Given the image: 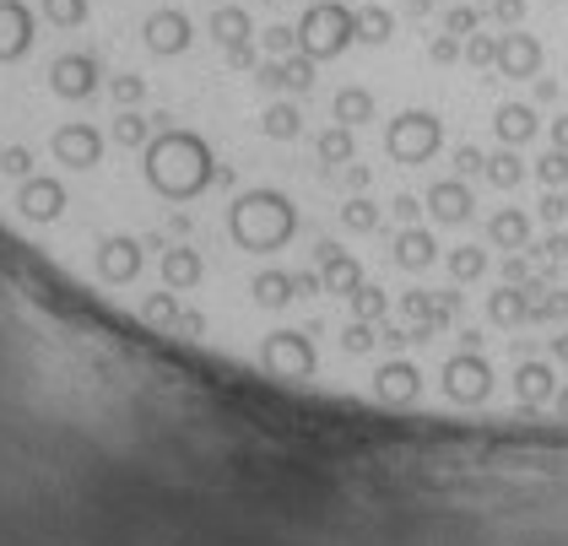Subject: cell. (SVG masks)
Instances as JSON below:
<instances>
[{
    "label": "cell",
    "mask_w": 568,
    "mask_h": 546,
    "mask_svg": "<svg viewBox=\"0 0 568 546\" xmlns=\"http://www.w3.org/2000/svg\"><path fill=\"white\" fill-rule=\"evenodd\" d=\"M487 244L504 250V254H530V244H536V222H530V211L498 206L493 216H487Z\"/></svg>",
    "instance_id": "cell-11"
},
{
    "label": "cell",
    "mask_w": 568,
    "mask_h": 546,
    "mask_svg": "<svg viewBox=\"0 0 568 546\" xmlns=\"http://www.w3.org/2000/svg\"><path fill=\"white\" fill-rule=\"evenodd\" d=\"M423 211L434 222H444V228H466L477 216V195H471L466 179H438V184H428V195H423Z\"/></svg>",
    "instance_id": "cell-9"
},
{
    "label": "cell",
    "mask_w": 568,
    "mask_h": 546,
    "mask_svg": "<svg viewBox=\"0 0 568 546\" xmlns=\"http://www.w3.org/2000/svg\"><path fill=\"white\" fill-rule=\"evenodd\" d=\"M314 152H320L325 169H347V163H357V141H352L347 125H325L320 141H314Z\"/></svg>",
    "instance_id": "cell-18"
},
{
    "label": "cell",
    "mask_w": 568,
    "mask_h": 546,
    "mask_svg": "<svg viewBox=\"0 0 568 546\" xmlns=\"http://www.w3.org/2000/svg\"><path fill=\"white\" fill-rule=\"evenodd\" d=\"M536 130H541L536 103H498V109H493V135H498L509 152L525 146V141H536Z\"/></svg>",
    "instance_id": "cell-12"
},
{
    "label": "cell",
    "mask_w": 568,
    "mask_h": 546,
    "mask_svg": "<svg viewBox=\"0 0 568 546\" xmlns=\"http://www.w3.org/2000/svg\"><path fill=\"white\" fill-rule=\"evenodd\" d=\"M438 260V239L428 228H400L395 233V265L400 271H428Z\"/></svg>",
    "instance_id": "cell-15"
},
{
    "label": "cell",
    "mask_w": 568,
    "mask_h": 546,
    "mask_svg": "<svg viewBox=\"0 0 568 546\" xmlns=\"http://www.w3.org/2000/svg\"><path fill=\"white\" fill-rule=\"evenodd\" d=\"M261 363H265V374H276V378H314V368H320L314 341L304 331H271L261 341Z\"/></svg>",
    "instance_id": "cell-6"
},
{
    "label": "cell",
    "mask_w": 568,
    "mask_h": 546,
    "mask_svg": "<svg viewBox=\"0 0 568 546\" xmlns=\"http://www.w3.org/2000/svg\"><path fill=\"white\" fill-rule=\"evenodd\" d=\"M352 28H357V33H352L357 43L385 49V43L395 39V11L390 6H357V11H352Z\"/></svg>",
    "instance_id": "cell-16"
},
{
    "label": "cell",
    "mask_w": 568,
    "mask_h": 546,
    "mask_svg": "<svg viewBox=\"0 0 568 546\" xmlns=\"http://www.w3.org/2000/svg\"><path fill=\"white\" fill-rule=\"evenodd\" d=\"M487 184H493V190H515V184H525V163H520V152H509V146H504V152H493V158H487Z\"/></svg>",
    "instance_id": "cell-23"
},
{
    "label": "cell",
    "mask_w": 568,
    "mask_h": 546,
    "mask_svg": "<svg viewBox=\"0 0 568 546\" xmlns=\"http://www.w3.org/2000/svg\"><path fill=\"white\" fill-rule=\"evenodd\" d=\"M190 39H195V28H190V17L174 11V6H169V11H146V22H141V43H146L152 54H163V60L184 54Z\"/></svg>",
    "instance_id": "cell-10"
},
{
    "label": "cell",
    "mask_w": 568,
    "mask_h": 546,
    "mask_svg": "<svg viewBox=\"0 0 568 546\" xmlns=\"http://www.w3.org/2000/svg\"><path fill=\"white\" fill-rule=\"evenodd\" d=\"M201 282H206L201 250H184V244L163 250V287H169V293H190V287H201Z\"/></svg>",
    "instance_id": "cell-13"
},
{
    "label": "cell",
    "mask_w": 568,
    "mask_h": 546,
    "mask_svg": "<svg viewBox=\"0 0 568 546\" xmlns=\"http://www.w3.org/2000/svg\"><path fill=\"white\" fill-rule=\"evenodd\" d=\"M552 146H558V152H568V114H558V120H552Z\"/></svg>",
    "instance_id": "cell-35"
},
{
    "label": "cell",
    "mask_w": 568,
    "mask_h": 546,
    "mask_svg": "<svg viewBox=\"0 0 568 546\" xmlns=\"http://www.w3.org/2000/svg\"><path fill=\"white\" fill-rule=\"evenodd\" d=\"M444 265H449V276L466 287V282H481V276H487V265H493V260H487L481 244H455V250L444 254Z\"/></svg>",
    "instance_id": "cell-20"
},
{
    "label": "cell",
    "mask_w": 568,
    "mask_h": 546,
    "mask_svg": "<svg viewBox=\"0 0 568 546\" xmlns=\"http://www.w3.org/2000/svg\"><path fill=\"white\" fill-rule=\"evenodd\" d=\"M141 179H146V190L163 195V201H195V195L217 179V158H212V146H206L195 130L169 125L146 141Z\"/></svg>",
    "instance_id": "cell-1"
},
{
    "label": "cell",
    "mask_w": 568,
    "mask_h": 546,
    "mask_svg": "<svg viewBox=\"0 0 568 546\" xmlns=\"http://www.w3.org/2000/svg\"><path fill=\"white\" fill-rule=\"evenodd\" d=\"M541 60H547V49H541L536 33H520V28H504V33H498V49H493V71H498V77L536 82V77H541Z\"/></svg>",
    "instance_id": "cell-7"
},
{
    "label": "cell",
    "mask_w": 568,
    "mask_h": 546,
    "mask_svg": "<svg viewBox=\"0 0 568 546\" xmlns=\"http://www.w3.org/2000/svg\"><path fill=\"white\" fill-rule=\"evenodd\" d=\"M44 87H49V98H60V103H88L92 92L103 87V71H98L92 54L65 49V54H54L44 65Z\"/></svg>",
    "instance_id": "cell-5"
},
{
    "label": "cell",
    "mask_w": 568,
    "mask_h": 546,
    "mask_svg": "<svg viewBox=\"0 0 568 546\" xmlns=\"http://www.w3.org/2000/svg\"><path fill=\"white\" fill-rule=\"evenodd\" d=\"M487 11H493V22H504V28H520L525 22V0H493Z\"/></svg>",
    "instance_id": "cell-33"
},
{
    "label": "cell",
    "mask_w": 568,
    "mask_h": 546,
    "mask_svg": "<svg viewBox=\"0 0 568 546\" xmlns=\"http://www.w3.org/2000/svg\"><path fill=\"white\" fill-rule=\"evenodd\" d=\"M261 130L271 141H298V130H304V114L293 109V103H271L261 114Z\"/></svg>",
    "instance_id": "cell-24"
},
{
    "label": "cell",
    "mask_w": 568,
    "mask_h": 546,
    "mask_svg": "<svg viewBox=\"0 0 568 546\" xmlns=\"http://www.w3.org/2000/svg\"><path fill=\"white\" fill-rule=\"evenodd\" d=\"M261 49L271 54V60H287V54L298 49V33H293V28H265V33H261Z\"/></svg>",
    "instance_id": "cell-30"
},
{
    "label": "cell",
    "mask_w": 568,
    "mask_h": 546,
    "mask_svg": "<svg viewBox=\"0 0 568 546\" xmlns=\"http://www.w3.org/2000/svg\"><path fill=\"white\" fill-rule=\"evenodd\" d=\"M444 152V120L434 109H400L385 125V158L400 169H423Z\"/></svg>",
    "instance_id": "cell-3"
},
{
    "label": "cell",
    "mask_w": 568,
    "mask_h": 546,
    "mask_svg": "<svg viewBox=\"0 0 568 546\" xmlns=\"http://www.w3.org/2000/svg\"><path fill=\"white\" fill-rule=\"evenodd\" d=\"M368 120H379V98L368 92V87H342L336 98H331V125H368Z\"/></svg>",
    "instance_id": "cell-14"
},
{
    "label": "cell",
    "mask_w": 568,
    "mask_h": 546,
    "mask_svg": "<svg viewBox=\"0 0 568 546\" xmlns=\"http://www.w3.org/2000/svg\"><path fill=\"white\" fill-rule=\"evenodd\" d=\"M536 216H541L547 228L568 222V195H564V190H547V195H541V206H536Z\"/></svg>",
    "instance_id": "cell-31"
},
{
    "label": "cell",
    "mask_w": 568,
    "mask_h": 546,
    "mask_svg": "<svg viewBox=\"0 0 568 546\" xmlns=\"http://www.w3.org/2000/svg\"><path fill=\"white\" fill-rule=\"evenodd\" d=\"M298 233V206L282 190H244L227 206V239L250 254H276Z\"/></svg>",
    "instance_id": "cell-2"
},
{
    "label": "cell",
    "mask_w": 568,
    "mask_h": 546,
    "mask_svg": "<svg viewBox=\"0 0 568 546\" xmlns=\"http://www.w3.org/2000/svg\"><path fill=\"white\" fill-rule=\"evenodd\" d=\"M481 28V11L477 6H449V11H444V33H449V39H471V33H477Z\"/></svg>",
    "instance_id": "cell-28"
},
{
    "label": "cell",
    "mask_w": 568,
    "mask_h": 546,
    "mask_svg": "<svg viewBox=\"0 0 568 546\" xmlns=\"http://www.w3.org/2000/svg\"><path fill=\"white\" fill-rule=\"evenodd\" d=\"M530 173H536L547 190H568V152H558V146H552V152H541V158L530 163Z\"/></svg>",
    "instance_id": "cell-27"
},
{
    "label": "cell",
    "mask_w": 568,
    "mask_h": 546,
    "mask_svg": "<svg viewBox=\"0 0 568 546\" xmlns=\"http://www.w3.org/2000/svg\"><path fill=\"white\" fill-rule=\"evenodd\" d=\"M141 325H152V331H169V325H179V293L158 287V293L141 303Z\"/></svg>",
    "instance_id": "cell-25"
},
{
    "label": "cell",
    "mask_w": 568,
    "mask_h": 546,
    "mask_svg": "<svg viewBox=\"0 0 568 546\" xmlns=\"http://www.w3.org/2000/svg\"><path fill=\"white\" fill-rule=\"evenodd\" d=\"M336 222H342L347 233H379V222H385V206H379V201H368V195H352L347 206L336 211Z\"/></svg>",
    "instance_id": "cell-21"
},
{
    "label": "cell",
    "mask_w": 568,
    "mask_h": 546,
    "mask_svg": "<svg viewBox=\"0 0 568 546\" xmlns=\"http://www.w3.org/2000/svg\"><path fill=\"white\" fill-rule=\"evenodd\" d=\"M428 60H434V65H460V39L434 33V39H428Z\"/></svg>",
    "instance_id": "cell-32"
},
{
    "label": "cell",
    "mask_w": 568,
    "mask_h": 546,
    "mask_svg": "<svg viewBox=\"0 0 568 546\" xmlns=\"http://www.w3.org/2000/svg\"><path fill=\"white\" fill-rule=\"evenodd\" d=\"M250 293H255L261 309H287V303H293V276H287V271H261V276L250 282Z\"/></svg>",
    "instance_id": "cell-22"
},
{
    "label": "cell",
    "mask_w": 568,
    "mask_h": 546,
    "mask_svg": "<svg viewBox=\"0 0 568 546\" xmlns=\"http://www.w3.org/2000/svg\"><path fill=\"white\" fill-rule=\"evenodd\" d=\"M206 33L227 49V43H239V39H250L255 28H250V11L244 6H217L212 17H206Z\"/></svg>",
    "instance_id": "cell-19"
},
{
    "label": "cell",
    "mask_w": 568,
    "mask_h": 546,
    "mask_svg": "<svg viewBox=\"0 0 568 546\" xmlns=\"http://www.w3.org/2000/svg\"><path fill=\"white\" fill-rule=\"evenodd\" d=\"M298 49H304L308 60L320 65V60H336V54H347L352 43V11L342 6V0H314V6H304V17H298Z\"/></svg>",
    "instance_id": "cell-4"
},
{
    "label": "cell",
    "mask_w": 568,
    "mask_h": 546,
    "mask_svg": "<svg viewBox=\"0 0 568 546\" xmlns=\"http://www.w3.org/2000/svg\"><path fill=\"white\" fill-rule=\"evenodd\" d=\"M227 65H233V71H244V65H255V43H250V39L227 43Z\"/></svg>",
    "instance_id": "cell-34"
},
{
    "label": "cell",
    "mask_w": 568,
    "mask_h": 546,
    "mask_svg": "<svg viewBox=\"0 0 568 546\" xmlns=\"http://www.w3.org/2000/svg\"><path fill=\"white\" fill-rule=\"evenodd\" d=\"M449 169H455V179H477V173L487 169V152L471 146V141H460V146L449 152Z\"/></svg>",
    "instance_id": "cell-29"
},
{
    "label": "cell",
    "mask_w": 568,
    "mask_h": 546,
    "mask_svg": "<svg viewBox=\"0 0 568 546\" xmlns=\"http://www.w3.org/2000/svg\"><path fill=\"white\" fill-rule=\"evenodd\" d=\"M141 265H146V250H141V239H131V233H109V239L98 244V254H92V271H98L103 287H125V282H135Z\"/></svg>",
    "instance_id": "cell-8"
},
{
    "label": "cell",
    "mask_w": 568,
    "mask_h": 546,
    "mask_svg": "<svg viewBox=\"0 0 568 546\" xmlns=\"http://www.w3.org/2000/svg\"><path fill=\"white\" fill-rule=\"evenodd\" d=\"M109 98H114V114H120V109H141V98H146V77H135V71L109 77Z\"/></svg>",
    "instance_id": "cell-26"
},
{
    "label": "cell",
    "mask_w": 568,
    "mask_h": 546,
    "mask_svg": "<svg viewBox=\"0 0 568 546\" xmlns=\"http://www.w3.org/2000/svg\"><path fill=\"white\" fill-rule=\"evenodd\" d=\"M152 135H158V130H152V120H146L141 109H120V114L109 120V141H114L120 152H146Z\"/></svg>",
    "instance_id": "cell-17"
}]
</instances>
